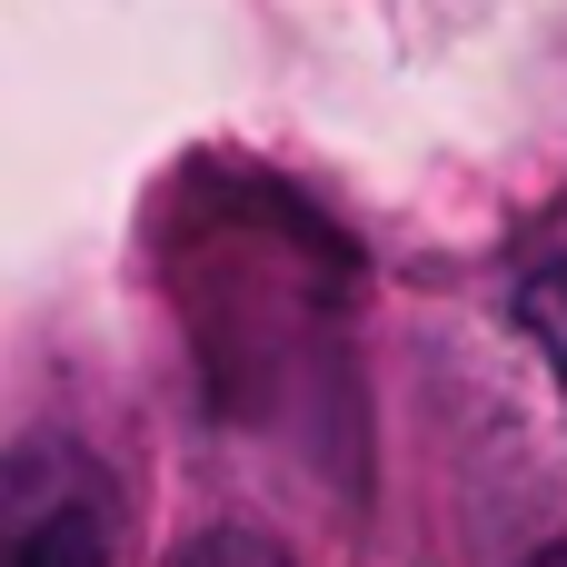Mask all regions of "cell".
<instances>
[{"mask_svg": "<svg viewBox=\"0 0 567 567\" xmlns=\"http://www.w3.org/2000/svg\"><path fill=\"white\" fill-rule=\"evenodd\" d=\"M120 558V508L90 449L30 439L0 458V567H110Z\"/></svg>", "mask_w": 567, "mask_h": 567, "instance_id": "obj_1", "label": "cell"}, {"mask_svg": "<svg viewBox=\"0 0 567 567\" xmlns=\"http://www.w3.org/2000/svg\"><path fill=\"white\" fill-rule=\"evenodd\" d=\"M518 329L538 339V359L558 369V399H567V269H538L518 289Z\"/></svg>", "mask_w": 567, "mask_h": 567, "instance_id": "obj_2", "label": "cell"}, {"mask_svg": "<svg viewBox=\"0 0 567 567\" xmlns=\"http://www.w3.org/2000/svg\"><path fill=\"white\" fill-rule=\"evenodd\" d=\"M179 567H289V558H279V548H259V538H199Z\"/></svg>", "mask_w": 567, "mask_h": 567, "instance_id": "obj_3", "label": "cell"}]
</instances>
